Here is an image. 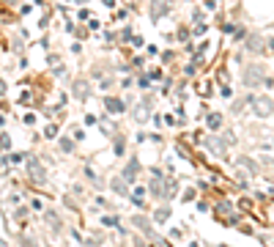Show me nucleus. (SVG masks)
<instances>
[{
	"label": "nucleus",
	"mask_w": 274,
	"mask_h": 247,
	"mask_svg": "<svg viewBox=\"0 0 274 247\" xmlns=\"http://www.w3.org/2000/svg\"><path fill=\"white\" fill-rule=\"evenodd\" d=\"M252 110L255 115H260V118H269V115L274 113V104L269 96H252Z\"/></svg>",
	"instance_id": "f257e3e1"
},
{
	"label": "nucleus",
	"mask_w": 274,
	"mask_h": 247,
	"mask_svg": "<svg viewBox=\"0 0 274 247\" xmlns=\"http://www.w3.org/2000/svg\"><path fill=\"white\" fill-rule=\"evenodd\" d=\"M249 47H252V50H258V47H260V39L252 36V39H249Z\"/></svg>",
	"instance_id": "f03ea898"
}]
</instances>
